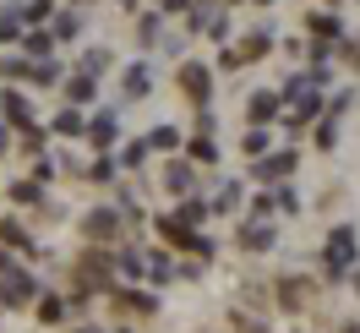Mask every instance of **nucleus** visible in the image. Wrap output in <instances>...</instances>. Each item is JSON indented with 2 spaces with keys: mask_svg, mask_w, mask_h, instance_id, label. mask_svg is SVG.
I'll return each instance as SVG.
<instances>
[{
  "mask_svg": "<svg viewBox=\"0 0 360 333\" xmlns=\"http://www.w3.org/2000/svg\"><path fill=\"white\" fill-rule=\"evenodd\" d=\"M180 83H186V93H191L197 104H208V72H202V66H186V72H180Z\"/></svg>",
  "mask_w": 360,
  "mask_h": 333,
  "instance_id": "obj_1",
  "label": "nucleus"
},
{
  "mask_svg": "<svg viewBox=\"0 0 360 333\" xmlns=\"http://www.w3.org/2000/svg\"><path fill=\"white\" fill-rule=\"evenodd\" d=\"M328 262H333V268H344V262H350V235H339V241H333V251H328Z\"/></svg>",
  "mask_w": 360,
  "mask_h": 333,
  "instance_id": "obj_2",
  "label": "nucleus"
},
{
  "mask_svg": "<svg viewBox=\"0 0 360 333\" xmlns=\"http://www.w3.org/2000/svg\"><path fill=\"white\" fill-rule=\"evenodd\" d=\"M273 104H279V98H268V93H257V98H251V115H257V120H268V115H273Z\"/></svg>",
  "mask_w": 360,
  "mask_h": 333,
  "instance_id": "obj_3",
  "label": "nucleus"
}]
</instances>
